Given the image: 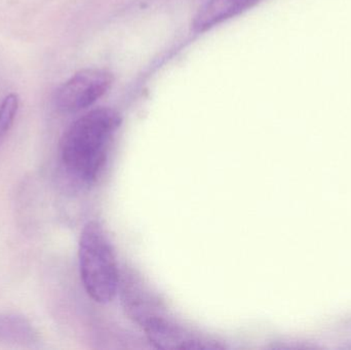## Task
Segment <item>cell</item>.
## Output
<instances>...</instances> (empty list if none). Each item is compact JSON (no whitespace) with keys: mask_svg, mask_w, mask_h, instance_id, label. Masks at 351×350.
I'll return each mask as SVG.
<instances>
[{"mask_svg":"<svg viewBox=\"0 0 351 350\" xmlns=\"http://www.w3.org/2000/svg\"><path fill=\"white\" fill-rule=\"evenodd\" d=\"M121 123L119 113L110 108L95 109L76 119L60 144V158L66 172L86 184L95 182L106 164Z\"/></svg>","mask_w":351,"mask_h":350,"instance_id":"6da1fadb","label":"cell"},{"mask_svg":"<svg viewBox=\"0 0 351 350\" xmlns=\"http://www.w3.org/2000/svg\"><path fill=\"white\" fill-rule=\"evenodd\" d=\"M38 342V333L24 316L0 314V345L33 347Z\"/></svg>","mask_w":351,"mask_h":350,"instance_id":"8992f818","label":"cell"},{"mask_svg":"<svg viewBox=\"0 0 351 350\" xmlns=\"http://www.w3.org/2000/svg\"><path fill=\"white\" fill-rule=\"evenodd\" d=\"M262 0H206L192 22L194 32L202 33L253 8Z\"/></svg>","mask_w":351,"mask_h":350,"instance_id":"5b68a950","label":"cell"},{"mask_svg":"<svg viewBox=\"0 0 351 350\" xmlns=\"http://www.w3.org/2000/svg\"><path fill=\"white\" fill-rule=\"evenodd\" d=\"M149 342L158 349L215 350L223 349L214 341L188 332L179 325L162 318L149 316L141 321Z\"/></svg>","mask_w":351,"mask_h":350,"instance_id":"277c9868","label":"cell"},{"mask_svg":"<svg viewBox=\"0 0 351 350\" xmlns=\"http://www.w3.org/2000/svg\"><path fill=\"white\" fill-rule=\"evenodd\" d=\"M112 82V74L106 70H82L60 86L56 94V106L66 113L88 108L108 92Z\"/></svg>","mask_w":351,"mask_h":350,"instance_id":"3957f363","label":"cell"},{"mask_svg":"<svg viewBox=\"0 0 351 350\" xmlns=\"http://www.w3.org/2000/svg\"><path fill=\"white\" fill-rule=\"evenodd\" d=\"M78 257L88 295L98 303L112 301L119 289V266L112 245L99 222H88L82 229Z\"/></svg>","mask_w":351,"mask_h":350,"instance_id":"7a4b0ae2","label":"cell"},{"mask_svg":"<svg viewBox=\"0 0 351 350\" xmlns=\"http://www.w3.org/2000/svg\"><path fill=\"white\" fill-rule=\"evenodd\" d=\"M19 110V98L16 94L6 96L0 105V147L5 141L8 132L12 129V123Z\"/></svg>","mask_w":351,"mask_h":350,"instance_id":"52a82bcc","label":"cell"}]
</instances>
